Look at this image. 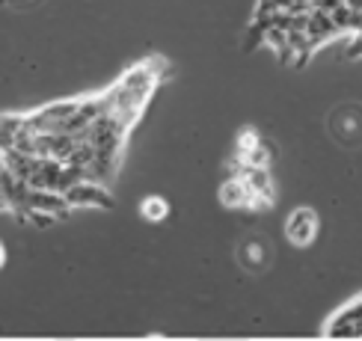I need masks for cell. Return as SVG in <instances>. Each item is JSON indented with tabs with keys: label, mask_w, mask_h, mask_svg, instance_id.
Instances as JSON below:
<instances>
[{
	"label": "cell",
	"mask_w": 362,
	"mask_h": 341,
	"mask_svg": "<svg viewBox=\"0 0 362 341\" xmlns=\"http://www.w3.org/2000/svg\"><path fill=\"white\" fill-rule=\"evenodd\" d=\"M306 33H309V39H312L315 48H318V44H324V42H329V39L341 36V33H339V27L333 24V15L324 12V9H312V12H309Z\"/></svg>",
	"instance_id": "7"
},
{
	"label": "cell",
	"mask_w": 362,
	"mask_h": 341,
	"mask_svg": "<svg viewBox=\"0 0 362 341\" xmlns=\"http://www.w3.org/2000/svg\"><path fill=\"white\" fill-rule=\"evenodd\" d=\"M264 140H262V133L255 131V128H244L238 133V140H235V157H247L252 148H259Z\"/></svg>",
	"instance_id": "10"
},
{
	"label": "cell",
	"mask_w": 362,
	"mask_h": 341,
	"mask_svg": "<svg viewBox=\"0 0 362 341\" xmlns=\"http://www.w3.org/2000/svg\"><path fill=\"white\" fill-rule=\"evenodd\" d=\"M238 261L247 273H259L267 267V246L259 241V237H247L238 249Z\"/></svg>",
	"instance_id": "8"
},
{
	"label": "cell",
	"mask_w": 362,
	"mask_h": 341,
	"mask_svg": "<svg viewBox=\"0 0 362 341\" xmlns=\"http://www.w3.org/2000/svg\"><path fill=\"white\" fill-rule=\"evenodd\" d=\"M167 63L160 59H146V63L128 68L107 92H104V113H110L116 122H122L125 128H134V122L143 116L148 98L160 83V74Z\"/></svg>",
	"instance_id": "1"
},
{
	"label": "cell",
	"mask_w": 362,
	"mask_h": 341,
	"mask_svg": "<svg viewBox=\"0 0 362 341\" xmlns=\"http://www.w3.org/2000/svg\"><path fill=\"white\" fill-rule=\"evenodd\" d=\"M318 232H321V220L306 205H297L288 214V220H285V237H288V244L297 249L312 246L318 241Z\"/></svg>",
	"instance_id": "2"
},
{
	"label": "cell",
	"mask_w": 362,
	"mask_h": 341,
	"mask_svg": "<svg viewBox=\"0 0 362 341\" xmlns=\"http://www.w3.org/2000/svg\"><path fill=\"white\" fill-rule=\"evenodd\" d=\"M344 6H348L351 12H359L362 15V0H344Z\"/></svg>",
	"instance_id": "12"
},
{
	"label": "cell",
	"mask_w": 362,
	"mask_h": 341,
	"mask_svg": "<svg viewBox=\"0 0 362 341\" xmlns=\"http://www.w3.org/2000/svg\"><path fill=\"white\" fill-rule=\"evenodd\" d=\"M250 196H252V190H250V184L244 181V175L240 172L229 175L220 184V205L226 208V211H247Z\"/></svg>",
	"instance_id": "6"
},
{
	"label": "cell",
	"mask_w": 362,
	"mask_h": 341,
	"mask_svg": "<svg viewBox=\"0 0 362 341\" xmlns=\"http://www.w3.org/2000/svg\"><path fill=\"white\" fill-rule=\"evenodd\" d=\"M238 163H250V167H270V148L262 143L259 148H252L247 157H238Z\"/></svg>",
	"instance_id": "11"
},
{
	"label": "cell",
	"mask_w": 362,
	"mask_h": 341,
	"mask_svg": "<svg viewBox=\"0 0 362 341\" xmlns=\"http://www.w3.org/2000/svg\"><path fill=\"white\" fill-rule=\"evenodd\" d=\"M45 211V214H54V217H66L71 211V205L66 199V193L59 190H27V202H24V211Z\"/></svg>",
	"instance_id": "5"
},
{
	"label": "cell",
	"mask_w": 362,
	"mask_h": 341,
	"mask_svg": "<svg viewBox=\"0 0 362 341\" xmlns=\"http://www.w3.org/2000/svg\"><path fill=\"white\" fill-rule=\"evenodd\" d=\"M6 4H12V6H27V4H33V0H6Z\"/></svg>",
	"instance_id": "13"
},
{
	"label": "cell",
	"mask_w": 362,
	"mask_h": 341,
	"mask_svg": "<svg viewBox=\"0 0 362 341\" xmlns=\"http://www.w3.org/2000/svg\"><path fill=\"white\" fill-rule=\"evenodd\" d=\"M140 217L148 222H163L170 217V202L163 196H146L140 202Z\"/></svg>",
	"instance_id": "9"
},
{
	"label": "cell",
	"mask_w": 362,
	"mask_h": 341,
	"mask_svg": "<svg viewBox=\"0 0 362 341\" xmlns=\"http://www.w3.org/2000/svg\"><path fill=\"white\" fill-rule=\"evenodd\" d=\"M66 199L71 208H110L113 205V193L107 190L104 181L95 178H83V181L71 184L66 190Z\"/></svg>",
	"instance_id": "3"
},
{
	"label": "cell",
	"mask_w": 362,
	"mask_h": 341,
	"mask_svg": "<svg viewBox=\"0 0 362 341\" xmlns=\"http://www.w3.org/2000/svg\"><path fill=\"white\" fill-rule=\"evenodd\" d=\"M6 264V249H4V244H0V267Z\"/></svg>",
	"instance_id": "14"
},
{
	"label": "cell",
	"mask_w": 362,
	"mask_h": 341,
	"mask_svg": "<svg viewBox=\"0 0 362 341\" xmlns=\"http://www.w3.org/2000/svg\"><path fill=\"white\" fill-rule=\"evenodd\" d=\"M327 335L336 338H359L362 335V300L344 306L341 311H336V318L327 323Z\"/></svg>",
	"instance_id": "4"
}]
</instances>
